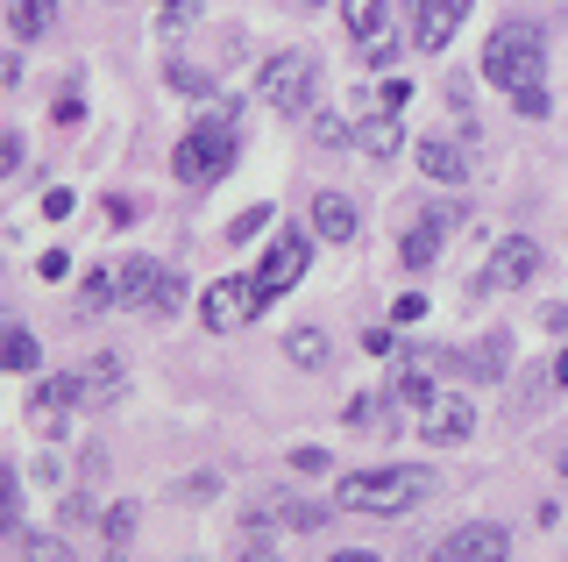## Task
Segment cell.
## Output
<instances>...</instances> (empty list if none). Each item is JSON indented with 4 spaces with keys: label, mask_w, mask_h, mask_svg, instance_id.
I'll return each instance as SVG.
<instances>
[{
    "label": "cell",
    "mask_w": 568,
    "mask_h": 562,
    "mask_svg": "<svg viewBox=\"0 0 568 562\" xmlns=\"http://www.w3.org/2000/svg\"><path fill=\"white\" fill-rule=\"evenodd\" d=\"M178 179L185 185H206V179H221L227 164H235V100H221L206 121H192L185 136H178Z\"/></svg>",
    "instance_id": "3"
},
{
    "label": "cell",
    "mask_w": 568,
    "mask_h": 562,
    "mask_svg": "<svg viewBox=\"0 0 568 562\" xmlns=\"http://www.w3.org/2000/svg\"><path fill=\"white\" fill-rule=\"evenodd\" d=\"M462 14H469V0H413V43L419 50H448Z\"/></svg>",
    "instance_id": "11"
},
{
    "label": "cell",
    "mask_w": 568,
    "mask_h": 562,
    "mask_svg": "<svg viewBox=\"0 0 568 562\" xmlns=\"http://www.w3.org/2000/svg\"><path fill=\"white\" fill-rule=\"evenodd\" d=\"M505 555H511V526H497V520L455 526V534L440 541V562H505Z\"/></svg>",
    "instance_id": "9"
},
{
    "label": "cell",
    "mask_w": 568,
    "mask_h": 562,
    "mask_svg": "<svg viewBox=\"0 0 568 562\" xmlns=\"http://www.w3.org/2000/svg\"><path fill=\"white\" fill-rule=\"evenodd\" d=\"M390 407H398V413H426V407H434V384H426V363H405V371L398 378H390Z\"/></svg>",
    "instance_id": "17"
},
{
    "label": "cell",
    "mask_w": 568,
    "mask_h": 562,
    "mask_svg": "<svg viewBox=\"0 0 568 562\" xmlns=\"http://www.w3.org/2000/svg\"><path fill=\"white\" fill-rule=\"evenodd\" d=\"M355 143H363L369 157H398V150H405V129H398V114H390V108L363 114V121H355Z\"/></svg>",
    "instance_id": "15"
},
{
    "label": "cell",
    "mask_w": 568,
    "mask_h": 562,
    "mask_svg": "<svg viewBox=\"0 0 568 562\" xmlns=\"http://www.w3.org/2000/svg\"><path fill=\"white\" fill-rule=\"evenodd\" d=\"M71 207H79V200H71V185H58V192H43V214H50V221H64Z\"/></svg>",
    "instance_id": "38"
},
{
    "label": "cell",
    "mask_w": 568,
    "mask_h": 562,
    "mask_svg": "<svg viewBox=\"0 0 568 562\" xmlns=\"http://www.w3.org/2000/svg\"><path fill=\"white\" fill-rule=\"evenodd\" d=\"M532 278H540V250H532L526 235H505V242L490 250L484 285H490V292H519V285H532Z\"/></svg>",
    "instance_id": "10"
},
{
    "label": "cell",
    "mask_w": 568,
    "mask_h": 562,
    "mask_svg": "<svg viewBox=\"0 0 568 562\" xmlns=\"http://www.w3.org/2000/svg\"><path fill=\"white\" fill-rule=\"evenodd\" d=\"M540 72H547L540 22H497L490 43H484V79L505 86V93H519V86H540Z\"/></svg>",
    "instance_id": "2"
},
{
    "label": "cell",
    "mask_w": 568,
    "mask_h": 562,
    "mask_svg": "<svg viewBox=\"0 0 568 562\" xmlns=\"http://www.w3.org/2000/svg\"><path fill=\"white\" fill-rule=\"evenodd\" d=\"M121 384H129V378H121V357H93V371H85V399L100 407V399H114Z\"/></svg>",
    "instance_id": "21"
},
{
    "label": "cell",
    "mask_w": 568,
    "mask_h": 562,
    "mask_svg": "<svg viewBox=\"0 0 568 562\" xmlns=\"http://www.w3.org/2000/svg\"><path fill=\"white\" fill-rule=\"evenodd\" d=\"M377 108H390V114H398V108H413V79H405V72H384V86H377Z\"/></svg>",
    "instance_id": "28"
},
{
    "label": "cell",
    "mask_w": 568,
    "mask_h": 562,
    "mask_svg": "<svg viewBox=\"0 0 568 562\" xmlns=\"http://www.w3.org/2000/svg\"><path fill=\"white\" fill-rule=\"evenodd\" d=\"M100 541H106V549H129V541H135V505L129 499L100 513Z\"/></svg>",
    "instance_id": "22"
},
{
    "label": "cell",
    "mask_w": 568,
    "mask_h": 562,
    "mask_svg": "<svg viewBox=\"0 0 568 562\" xmlns=\"http://www.w3.org/2000/svg\"><path fill=\"white\" fill-rule=\"evenodd\" d=\"M313 136H320V143H327V150H334V143H348V136H355V129H342V121H334V114H320V121H313Z\"/></svg>",
    "instance_id": "37"
},
{
    "label": "cell",
    "mask_w": 568,
    "mask_h": 562,
    "mask_svg": "<svg viewBox=\"0 0 568 562\" xmlns=\"http://www.w3.org/2000/svg\"><path fill=\"white\" fill-rule=\"evenodd\" d=\"M213 491H221V478H213V470H200V478L178 484V499H213Z\"/></svg>",
    "instance_id": "36"
},
{
    "label": "cell",
    "mask_w": 568,
    "mask_h": 562,
    "mask_svg": "<svg viewBox=\"0 0 568 562\" xmlns=\"http://www.w3.org/2000/svg\"><path fill=\"white\" fill-rule=\"evenodd\" d=\"M50 114H58V129H71V121H79V114H85V100H79V86H64V93H58V108H50Z\"/></svg>",
    "instance_id": "34"
},
{
    "label": "cell",
    "mask_w": 568,
    "mask_h": 562,
    "mask_svg": "<svg viewBox=\"0 0 568 562\" xmlns=\"http://www.w3.org/2000/svg\"><path fill=\"white\" fill-rule=\"evenodd\" d=\"M469 428H476V407H469V399H434V407L419 413V434H426L434 449L469 442Z\"/></svg>",
    "instance_id": "12"
},
{
    "label": "cell",
    "mask_w": 568,
    "mask_h": 562,
    "mask_svg": "<svg viewBox=\"0 0 568 562\" xmlns=\"http://www.w3.org/2000/svg\"><path fill=\"white\" fill-rule=\"evenodd\" d=\"M377 413H384V399H369V392H363V399H348V413H342V420H348V428H363V434H377V428H384Z\"/></svg>",
    "instance_id": "29"
},
{
    "label": "cell",
    "mask_w": 568,
    "mask_h": 562,
    "mask_svg": "<svg viewBox=\"0 0 568 562\" xmlns=\"http://www.w3.org/2000/svg\"><path fill=\"white\" fill-rule=\"evenodd\" d=\"M0 363H8V371H36V363H43V357H36V335H29V328H8V342H0Z\"/></svg>",
    "instance_id": "23"
},
{
    "label": "cell",
    "mask_w": 568,
    "mask_h": 562,
    "mask_svg": "<svg viewBox=\"0 0 568 562\" xmlns=\"http://www.w3.org/2000/svg\"><path fill=\"white\" fill-rule=\"evenodd\" d=\"M306 263H313V242H306V235H284V242H271V257L256 263V292H263V307H271L277 292H292L298 278H306Z\"/></svg>",
    "instance_id": "7"
},
{
    "label": "cell",
    "mask_w": 568,
    "mask_h": 562,
    "mask_svg": "<svg viewBox=\"0 0 568 562\" xmlns=\"http://www.w3.org/2000/svg\"><path fill=\"white\" fill-rule=\"evenodd\" d=\"M263 100H271L277 114H298L313 100V58L306 50H277L271 64H263Z\"/></svg>",
    "instance_id": "5"
},
{
    "label": "cell",
    "mask_w": 568,
    "mask_h": 562,
    "mask_svg": "<svg viewBox=\"0 0 568 562\" xmlns=\"http://www.w3.org/2000/svg\"><path fill=\"white\" fill-rule=\"evenodd\" d=\"M271 526H277V513H256V520H242L235 549H242V555H271Z\"/></svg>",
    "instance_id": "24"
},
{
    "label": "cell",
    "mask_w": 568,
    "mask_h": 562,
    "mask_svg": "<svg viewBox=\"0 0 568 562\" xmlns=\"http://www.w3.org/2000/svg\"><path fill=\"white\" fill-rule=\"evenodd\" d=\"M64 0H8V37L14 43H36V37H50V14H58Z\"/></svg>",
    "instance_id": "16"
},
{
    "label": "cell",
    "mask_w": 568,
    "mask_h": 562,
    "mask_svg": "<svg viewBox=\"0 0 568 562\" xmlns=\"http://www.w3.org/2000/svg\"><path fill=\"white\" fill-rule=\"evenodd\" d=\"M313 235L320 242H355V200L348 192H313Z\"/></svg>",
    "instance_id": "14"
},
{
    "label": "cell",
    "mask_w": 568,
    "mask_h": 562,
    "mask_svg": "<svg viewBox=\"0 0 568 562\" xmlns=\"http://www.w3.org/2000/svg\"><path fill=\"white\" fill-rule=\"evenodd\" d=\"M277 526H292V534H320L327 526V505H313V499H298V491H284V499L271 505Z\"/></svg>",
    "instance_id": "19"
},
{
    "label": "cell",
    "mask_w": 568,
    "mask_h": 562,
    "mask_svg": "<svg viewBox=\"0 0 568 562\" xmlns=\"http://www.w3.org/2000/svg\"><path fill=\"white\" fill-rule=\"evenodd\" d=\"M248 313H263V292H256V278H221V285H206V307H200V321L213 328V335H227L235 321H248Z\"/></svg>",
    "instance_id": "8"
},
{
    "label": "cell",
    "mask_w": 568,
    "mask_h": 562,
    "mask_svg": "<svg viewBox=\"0 0 568 562\" xmlns=\"http://www.w3.org/2000/svg\"><path fill=\"white\" fill-rule=\"evenodd\" d=\"M342 22H348V43H363L377 64H390V50H398V14H390V0H348Z\"/></svg>",
    "instance_id": "6"
},
{
    "label": "cell",
    "mask_w": 568,
    "mask_h": 562,
    "mask_svg": "<svg viewBox=\"0 0 568 562\" xmlns=\"http://www.w3.org/2000/svg\"><path fill=\"white\" fill-rule=\"evenodd\" d=\"M298 8H327V0H298Z\"/></svg>",
    "instance_id": "41"
},
{
    "label": "cell",
    "mask_w": 568,
    "mask_h": 562,
    "mask_svg": "<svg viewBox=\"0 0 568 562\" xmlns=\"http://www.w3.org/2000/svg\"><path fill=\"white\" fill-rule=\"evenodd\" d=\"M263 228H271V207H248V214H235L227 242H248V235H263Z\"/></svg>",
    "instance_id": "30"
},
{
    "label": "cell",
    "mask_w": 568,
    "mask_h": 562,
    "mask_svg": "<svg viewBox=\"0 0 568 562\" xmlns=\"http://www.w3.org/2000/svg\"><path fill=\"white\" fill-rule=\"evenodd\" d=\"M561 470H568V449H561Z\"/></svg>",
    "instance_id": "42"
},
{
    "label": "cell",
    "mask_w": 568,
    "mask_h": 562,
    "mask_svg": "<svg viewBox=\"0 0 568 562\" xmlns=\"http://www.w3.org/2000/svg\"><path fill=\"white\" fill-rule=\"evenodd\" d=\"M36 271H43V278H64L71 257H64V250H43V257H36Z\"/></svg>",
    "instance_id": "39"
},
{
    "label": "cell",
    "mask_w": 568,
    "mask_h": 562,
    "mask_svg": "<svg viewBox=\"0 0 568 562\" xmlns=\"http://www.w3.org/2000/svg\"><path fill=\"white\" fill-rule=\"evenodd\" d=\"M419 313H426V300H419V292H405V300H390V321H398V328H413Z\"/></svg>",
    "instance_id": "35"
},
{
    "label": "cell",
    "mask_w": 568,
    "mask_h": 562,
    "mask_svg": "<svg viewBox=\"0 0 568 562\" xmlns=\"http://www.w3.org/2000/svg\"><path fill=\"white\" fill-rule=\"evenodd\" d=\"M164 79H171V93H192V100H213V79L200 72V64H171V72H164Z\"/></svg>",
    "instance_id": "25"
},
{
    "label": "cell",
    "mask_w": 568,
    "mask_h": 562,
    "mask_svg": "<svg viewBox=\"0 0 568 562\" xmlns=\"http://www.w3.org/2000/svg\"><path fill=\"white\" fill-rule=\"evenodd\" d=\"M440 235H448V228H440V221H413V228H405V235H398V257L413 263V271H426V263L440 257Z\"/></svg>",
    "instance_id": "18"
},
{
    "label": "cell",
    "mask_w": 568,
    "mask_h": 562,
    "mask_svg": "<svg viewBox=\"0 0 568 562\" xmlns=\"http://www.w3.org/2000/svg\"><path fill=\"white\" fill-rule=\"evenodd\" d=\"M14 549H22V555H43V562H58V555H64V541H58V534H22Z\"/></svg>",
    "instance_id": "31"
},
{
    "label": "cell",
    "mask_w": 568,
    "mask_h": 562,
    "mask_svg": "<svg viewBox=\"0 0 568 562\" xmlns=\"http://www.w3.org/2000/svg\"><path fill=\"white\" fill-rule=\"evenodd\" d=\"M555 378H561V384H568V349H561V363H555Z\"/></svg>",
    "instance_id": "40"
},
{
    "label": "cell",
    "mask_w": 568,
    "mask_h": 562,
    "mask_svg": "<svg viewBox=\"0 0 568 562\" xmlns=\"http://www.w3.org/2000/svg\"><path fill=\"white\" fill-rule=\"evenodd\" d=\"M413 157H419V171L434 185H462V179H469V157H462V143H448V136H426V143H413Z\"/></svg>",
    "instance_id": "13"
},
{
    "label": "cell",
    "mask_w": 568,
    "mask_h": 562,
    "mask_svg": "<svg viewBox=\"0 0 568 562\" xmlns=\"http://www.w3.org/2000/svg\"><path fill=\"white\" fill-rule=\"evenodd\" d=\"M114 285H121V307H142V313H171L185 300V278L164 271V263H150V257H129L114 271Z\"/></svg>",
    "instance_id": "4"
},
{
    "label": "cell",
    "mask_w": 568,
    "mask_h": 562,
    "mask_svg": "<svg viewBox=\"0 0 568 562\" xmlns=\"http://www.w3.org/2000/svg\"><path fill=\"white\" fill-rule=\"evenodd\" d=\"M0 526H8V541H22V484L0 478Z\"/></svg>",
    "instance_id": "27"
},
{
    "label": "cell",
    "mask_w": 568,
    "mask_h": 562,
    "mask_svg": "<svg viewBox=\"0 0 568 562\" xmlns=\"http://www.w3.org/2000/svg\"><path fill=\"white\" fill-rule=\"evenodd\" d=\"M327 470V449H292V478H320Z\"/></svg>",
    "instance_id": "33"
},
{
    "label": "cell",
    "mask_w": 568,
    "mask_h": 562,
    "mask_svg": "<svg viewBox=\"0 0 568 562\" xmlns=\"http://www.w3.org/2000/svg\"><path fill=\"white\" fill-rule=\"evenodd\" d=\"M284 357H292L298 371H327V335H320V328H292V335H284Z\"/></svg>",
    "instance_id": "20"
},
{
    "label": "cell",
    "mask_w": 568,
    "mask_h": 562,
    "mask_svg": "<svg viewBox=\"0 0 568 562\" xmlns=\"http://www.w3.org/2000/svg\"><path fill=\"white\" fill-rule=\"evenodd\" d=\"M114 271H93V278H85V292H79V313H100V307H114Z\"/></svg>",
    "instance_id": "26"
},
{
    "label": "cell",
    "mask_w": 568,
    "mask_h": 562,
    "mask_svg": "<svg viewBox=\"0 0 568 562\" xmlns=\"http://www.w3.org/2000/svg\"><path fill=\"white\" fill-rule=\"evenodd\" d=\"M511 108H519V114H532V121H540V114H547V86H519V93H511Z\"/></svg>",
    "instance_id": "32"
},
{
    "label": "cell",
    "mask_w": 568,
    "mask_h": 562,
    "mask_svg": "<svg viewBox=\"0 0 568 562\" xmlns=\"http://www.w3.org/2000/svg\"><path fill=\"white\" fill-rule=\"evenodd\" d=\"M434 491V478L426 470H355V478H342V513H377V520H390V513H413V505Z\"/></svg>",
    "instance_id": "1"
}]
</instances>
